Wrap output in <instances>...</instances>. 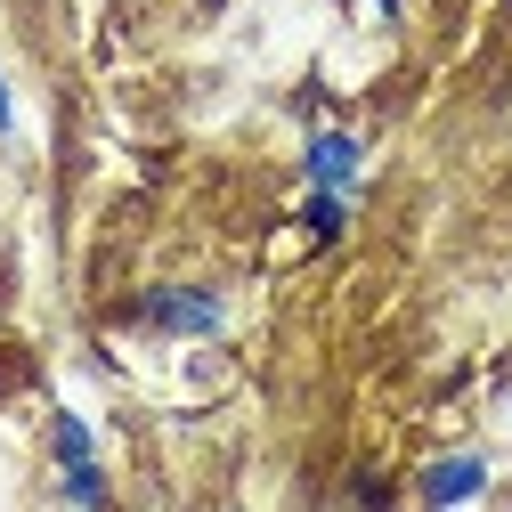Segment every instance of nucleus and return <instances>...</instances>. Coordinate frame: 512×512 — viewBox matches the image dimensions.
Instances as JSON below:
<instances>
[{
	"mask_svg": "<svg viewBox=\"0 0 512 512\" xmlns=\"http://www.w3.org/2000/svg\"><path fill=\"white\" fill-rule=\"evenodd\" d=\"M358 504H366V512H391V488H382V480L366 472V480H358Z\"/></svg>",
	"mask_w": 512,
	"mask_h": 512,
	"instance_id": "obj_7",
	"label": "nucleus"
},
{
	"mask_svg": "<svg viewBox=\"0 0 512 512\" xmlns=\"http://www.w3.org/2000/svg\"><path fill=\"white\" fill-rule=\"evenodd\" d=\"M301 220H309L317 244H334V236H342V196H334V187H309V212H301Z\"/></svg>",
	"mask_w": 512,
	"mask_h": 512,
	"instance_id": "obj_5",
	"label": "nucleus"
},
{
	"mask_svg": "<svg viewBox=\"0 0 512 512\" xmlns=\"http://www.w3.org/2000/svg\"><path fill=\"white\" fill-rule=\"evenodd\" d=\"M66 504L98 512V504H106V472H98V464H74V472H66Z\"/></svg>",
	"mask_w": 512,
	"mask_h": 512,
	"instance_id": "obj_6",
	"label": "nucleus"
},
{
	"mask_svg": "<svg viewBox=\"0 0 512 512\" xmlns=\"http://www.w3.org/2000/svg\"><path fill=\"white\" fill-rule=\"evenodd\" d=\"M301 171H309V187H334V196H350V187H358V139H350V131H317L309 155H301Z\"/></svg>",
	"mask_w": 512,
	"mask_h": 512,
	"instance_id": "obj_3",
	"label": "nucleus"
},
{
	"mask_svg": "<svg viewBox=\"0 0 512 512\" xmlns=\"http://www.w3.org/2000/svg\"><path fill=\"white\" fill-rule=\"evenodd\" d=\"M139 326H155V334H220L228 301L204 293V285H155V293H139Z\"/></svg>",
	"mask_w": 512,
	"mask_h": 512,
	"instance_id": "obj_1",
	"label": "nucleus"
},
{
	"mask_svg": "<svg viewBox=\"0 0 512 512\" xmlns=\"http://www.w3.org/2000/svg\"><path fill=\"white\" fill-rule=\"evenodd\" d=\"M9 122H17V106H9V82H0V131H9Z\"/></svg>",
	"mask_w": 512,
	"mask_h": 512,
	"instance_id": "obj_8",
	"label": "nucleus"
},
{
	"mask_svg": "<svg viewBox=\"0 0 512 512\" xmlns=\"http://www.w3.org/2000/svg\"><path fill=\"white\" fill-rule=\"evenodd\" d=\"M374 9H382V17H399V0H374Z\"/></svg>",
	"mask_w": 512,
	"mask_h": 512,
	"instance_id": "obj_9",
	"label": "nucleus"
},
{
	"mask_svg": "<svg viewBox=\"0 0 512 512\" xmlns=\"http://www.w3.org/2000/svg\"><path fill=\"white\" fill-rule=\"evenodd\" d=\"M49 447H57V464H66V472H74V464H98V439H90L82 415H57V423H49Z\"/></svg>",
	"mask_w": 512,
	"mask_h": 512,
	"instance_id": "obj_4",
	"label": "nucleus"
},
{
	"mask_svg": "<svg viewBox=\"0 0 512 512\" xmlns=\"http://www.w3.org/2000/svg\"><path fill=\"white\" fill-rule=\"evenodd\" d=\"M488 488V456H439L431 472H423V512H456V504H472Z\"/></svg>",
	"mask_w": 512,
	"mask_h": 512,
	"instance_id": "obj_2",
	"label": "nucleus"
}]
</instances>
